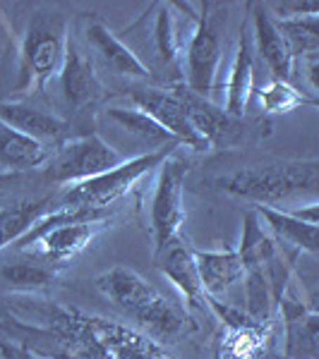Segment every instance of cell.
Listing matches in <instances>:
<instances>
[{"label": "cell", "mask_w": 319, "mask_h": 359, "mask_svg": "<svg viewBox=\"0 0 319 359\" xmlns=\"http://www.w3.org/2000/svg\"><path fill=\"white\" fill-rule=\"evenodd\" d=\"M252 10L250 17V32H252V43L254 53L264 57L266 67L271 69L274 79L278 82L293 84L295 79V57L288 50L286 41H283L281 32L274 25V17L269 15V10L264 5H247Z\"/></svg>", "instance_id": "obj_18"}, {"label": "cell", "mask_w": 319, "mask_h": 359, "mask_svg": "<svg viewBox=\"0 0 319 359\" xmlns=\"http://www.w3.org/2000/svg\"><path fill=\"white\" fill-rule=\"evenodd\" d=\"M94 283L115 309L137 321V326L159 343H176L188 328V311L127 266H113Z\"/></svg>", "instance_id": "obj_1"}, {"label": "cell", "mask_w": 319, "mask_h": 359, "mask_svg": "<svg viewBox=\"0 0 319 359\" xmlns=\"http://www.w3.org/2000/svg\"><path fill=\"white\" fill-rule=\"evenodd\" d=\"M228 8L216 3H202L200 13H193L195 29L183 50V86L197 96H209L216 86L219 67L223 55V34Z\"/></svg>", "instance_id": "obj_5"}, {"label": "cell", "mask_w": 319, "mask_h": 359, "mask_svg": "<svg viewBox=\"0 0 319 359\" xmlns=\"http://www.w3.org/2000/svg\"><path fill=\"white\" fill-rule=\"evenodd\" d=\"M127 96H130V101H132V108L149 115V118H152L161 130H166L181 147H188V149H193V151H209V144L204 142V137L195 130L193 120H190V115L185 111L176 89L144 84V86H132V89L127 91Z\"/></svg>", "instance_id": "obj_11"}, {"label": "cell", "mask_w": 319, "mask_h": 359, "mask_svg": "<svg viewBox=\"0 0 319 359\" xmlns=\"http://www.w3.org/2000/svg\"><path fill=\"white\" fill-rule=\"evenodd\" d=\"M319 163L317 158L307 161H269V163H252L219 180V189L237 199L252 201L257 206H274L310 196L317 201L319 187Z\"/></svg>", "instance_id": "obj_2"}, {"label": "cell", "mask_w": 319, "mask_h": 359, "mask_svg": "<svg viewBox=\"0 0 319 359\" xmlns=\"http://www.w3.org/2000/svg\"><path fill=\"white\" fill-rule=\"evenodd\" d=\"M118 39L147 67L156 86L164 84L166 89L183 86L185 46L178 34L173 3H152L137 22L118 34Z\"/></svg>", "instance_id": "obj_3"}, {"label": "cell", "mask_w": 319, "mask_h": 359, "mask_svg": "<svg viewBox=\"0 0 319 359\" xmlns=\"http://www.w3.org/2000/svg\"><path fill=\"white\" fill-rule=\"evenodd\" d=\"M259 106H262L264 113H291L298 111V108H317L319 101L317 96H310L307 91H300L295 84L288 82H278V79H271L266 82L262 89H259Z\"/></svg>", "instance_id": "obj_28"}, {"label": "cell", "mask_w": 319, "mask_h": 359, "mask_svg": "<svg viewBox=\"0 0 319 359\" xmlns=\"http://www.w3.org/2000/svg\"><path fill=\"white\" fill-rule=\"evenodd\" d=\"M319 15H305V17H291V20H274L276 29L281 32L291 55L303 62L319 57V29H317Z\"/></svg>", "instance_id": "obj_26"}, {"label": "cell", "mask_w": 319, "mask_h": 359, "mask_svg": "<svg viewBox=\"0 0 319 359\" xmlns=\"http://www.w3.org/2000/svg\"><path fill=\"white\" fill-rule=\"evenodd\" d=\"M56 206V196H44V199H25L0 208V252L22 240L34 228V223Z\"/></svg>", "instance_id": "obj_23"}, {"label": "cell", "mask_w": 319, "mask_h": 359, "mask_svg": "<svg viewBox=\"0 0 319 359\" xmlns=\"http://www.w3.org/2000/svg\"><path fill=\"white\" fill-rule=\"evenodd\" d=\"M108 223L111 218L106 211L56 206L44 218H39L34 228L15 242V247L25 254H37L46 262L65 264L84 252Z\"/></svg>", "instance_id": "obj_4"}, {"label": "cell", "mask_w": 319, "mask_h": 359, "mask_svg": "<svg viewBox=\"0 0 319 359\" xmlns=\"http://www.w3.org/2000/svg\"><path fill=\"white\" fill-rule=\"evenodd\" d=\"M276 309L281 311L286 347L283 357L288 359H317L319 352V314L315 306L298 302L291 292L281 294Z\"/></svg>", "instance_id": "obj_14"}, {"label": "cell", "mask_w": 319, "mask_h": 359, "mask_svg": "<svg viewBox=\"0 0 319 359\" xmlns=\"http://www.w3.org/2000/svg\"><path fill=\"white\" fill-rule=\"evenodd\" d=\"M207 309L223 326V335L216 345V359H264L271 323L254 321L235 304L216 297H207Z\"/></svg>", "instance_id": "obj_12"}, {"label": "cell", "mask_w": 319, "mask_h": 359, "mask_svg": "<svg viewBox=\"0 0 319 359\" xmlns=\"http://www.w3.org/2000/svg\"><path fill=\"white\" fill-rule=\"evenodd\" d=\"M51 151L44 144L34 142L0 120V165L10 170H32L48 161Z\"/></svg>", "instance_id": "obj_24"}, {"label": "cell", "mask_w": 319, "mask_h": 359, "mask_svg": "<svg viewBox=\"0 0 319 359\" xmlns=\"http://www.w3.org/2000/svg\"><path fill=\"white\" fill-rule=\"evenodd\" d=\"M56 280V271L32 262H8L0 266V287L8 292H39Z\"/></svg>", "instance_id": "obj_27"}, {"label": "cell", "mask_w": 319, "mask_h": 359, "mask_svg": "<svg viewBox=\"0 0 319 359\" xmlns=\"http://www.w3.org/2000/svg\"><path fill=\"white\" fill-rule=\"evenodd\" d=\"M193 249L195 247H190L183 237H178L171 245L154 252V262L166 280L181 292V297L185 299V311H200V314H204V311H209L207 294L202 290Z\"/></svg>", "instance_id": "obj_13"}, {"label": "cell", "mask_w": 319, "mask_h": 359, "mask_svg": "<svg viewBox=\"0 0 319 359\" xmlns=\"http://www.w3.org/2000/svg\"><path fill=\"white\" fill-rule=\"evenodd\" d=\"M181 147H168L159 149V151H147L139 154L135 158H125L120 165H115L113 170L101 172V175L84 180L77 184H67L60 189V194L56 196L58 206H77V208H94V211H106L108 206L115 204L118 199H123L127 192H132V187L156 170L166 161L168 154L178 151Z\"/></svg>", "instance_id": "obj_6"}, {"label": "cell", "mask_w": 319, "mask_h": 359, "mask_svg": "<svg viewBox=\"0 0 319 359\" xmlns=\"http://www.w3.org/2000/svg\"><path fill=\"white\" fill-rule=\"evenodd\" d=\"M72 321L101 352L103 359H176L159 340L115 318L77 314Z\"/></svg>", "instance_id": "obj_10"}, {"label": "cell", "mask_w": 319, "mask_h": 359, "mask_svg": "<svg viewBox=\"0 0 319 359\" xmlns=\"http://www.w3.org/2000/svg\"><path fill=\"white\" fill-rule=\"evenodd\" d=\"M278 20H291V17H305V15H319L317 3H281L274 5Z\"/></svg>", "instance_id": "obj_29"}, {"label": "cell", "mask_w": 319, "mask_h": 359, "mask_svg": "<svg viewBox=\"0 0 319 359\" xmlns=\"http://www.w3.org/2000/svg\"><path fill=\"white\" fill-rule=\"evenodd\" d=\"M58 79H60L63 98H65V103L72 106L74 111L94 106L98 98L103 96V84L98 79L94 62L74 46L72 39H67L65 60H63V67L58 72Z\"/></svg>", "instance_id": "obj_17"}, {"label": "cell", "mask_w": 319, "mask_h": 359, "mask_svg": "<svg viewBox=\"0 0 319 359\" xmlns=\"http://www.w3.org/2000/svg\"><path fill=\"white\" fill-rule=\"evenodd\" d=\"M125 156L98 135H82L63 142L46 161V177L53 184H77L120 165Z\"/></svg>", "instance_id": "obj_9"}, {"label": "cell", "mask_w": 319, "mask_h": 359, "mask_svg": "<svg viewBox=\"0 0 319 359\" xmlns=\"http://www.w3.org/2000/svg\"><path fill=\"white\" fill-rule=\"evenodd\" d=\"M106 118L113 120V123L118 125L120 130H125L127 135L137 137L139 142L154 147V151H159V149H166V144H168V147H181V144H178L176 139L168 135L166 130H161V127L156 125L154 120L149 118V115H144L142 111H137V108L111 106V108H106Z\"/></svg>", "instance_id": "obj_25"}, {"label": "cell", "mask_w": 319, "mask_h": 359, "mask_svg": "<svg viewBox=\"0 0 319 359\" xmlns=\"http://www.w3.org/2000/svg\"><path fill=\"white\" fill-rule=\"evenodd\" d=\"M0 120L20 135L44 144L46 149L60 147L63 142H67L70 135L67 120L22 101H0Z\"/></svg>", "instance_id": "obj_15"}, {"label": "cell", "mask_w": 319, "mask_h": 359, "mask_svg": "<svg viewBox=\"0 0 319 359\" xmlns=\"http://www.w3.org/2000/svg\"><path fill=\"white\" fill-rule=\"evenodd\" d=\"M176 91H178V96H181L190 120H193L195 130L204 137L209 149L226 142V139L235 132V118H230V115L226 113L223 108H219L216 103H211L204 96L193 94V91H188L185 86H176Z\"/></svg>", "instance_id": "obj_22"}, {"label": "cell", "mask_w": 319, "mask_h": 359, "mask_svg": "<svg viewBox=\"0 0 319 359\" xmlns=\"http://www.w3.org/2000/svg\"><path fill=\"white\" fill-rule=\"evenodd\" d=\"M274 359H288V357H283V355H281V357H274Z\"/></svg>", "instance_id": "obj_30"}, {"label": "cell", "mask_w": 319, "mask_h": 359, "mask_svg": "<svg viewBox=\"0 0 319 359\" xmlns=\"http://www.w3.org/2000/svg\"><path fill=\"white\" fill-rule=\"evenodd\" d=\"M84 36L86 43L94 48V53L106 62V67L113 69V74L127 79H139V82H154L152 74L147 72V67L120 41L118 34H113L98 17H89V22L84 27Z\"/></svg>", "instance_id": "obj_20"}, {"label": "cell", "mask_w": 319, "mask_h": 359, "mask_svg": "<svg viewBox=\"0 0 319 359\" xmlns=\"http://www.w3.org/2000/svg\"><path fill=\"white\" fill-rule=\"evenodd\" d=\"M193 254L207 297H226L230 287L245 278V266L237 257V249H193Z\"/></svg>", "instance_id": "obj_21"}, {"label": "cell", "mask_w": 319, "mask_h": 359, "mask_svg": "<svg viewBox=\"0 0 319 359\" xmlns=\"http://www.w3.org/2000/svg\"><path fill=\"white\" fill-rule=\"evenodd\" d=\"M254 89V43L250 32V20H242L240 32H237L235 55L230 62V72L226 79V101L223 111L230 118H242L247 111V103L252 98Z\"/></svg>", "instance_id": "obj_19"}, {"label": "cell", "mask_w": 319, "mask_h": 359, "mask_svg": "<svg viewBox=\"0 0 319 359\" xmlns=\"http://www.w3.org/2000/svg\"><path fill=\"white\" fill-rule=\"evenodd\" d=\"M67 48V20L58 13L34 15L22 41V74L20 89L44 91L58 77Z\"/></svg>", "instance_id": "obj_7"}, {"label": "cell", "mask_w": 319, "mask_h": 359, "mask_svg": "<svg viewBox=\"0 0 319 359\" xmlns=\"http://www.w3.org/2000/svg\"><path fill=\"white\" fill-rule=\"evenodd\" d=\"M188 172L190 161L178 151L168 154L164 163L156 168V182L149 201V233L154 240V252L183 237Z\"/></svg>", "instance_id": "obj_8"}, {"label": "cell", "mask_w": 319, "mask_h": 359, "mask_svg": "<svg viewBox=\"0 0 319 359\" xmlns=\"http://www.w3.org/2000/svg\"><path fill=\"white\" fill-rule=\"evenodd\" d=\"M257 216L264 218L278 247H293L295 252L317 254V201L303 211L257 206Z\"/></svg>", "instance_id": "obj_16"}]
</instances>
